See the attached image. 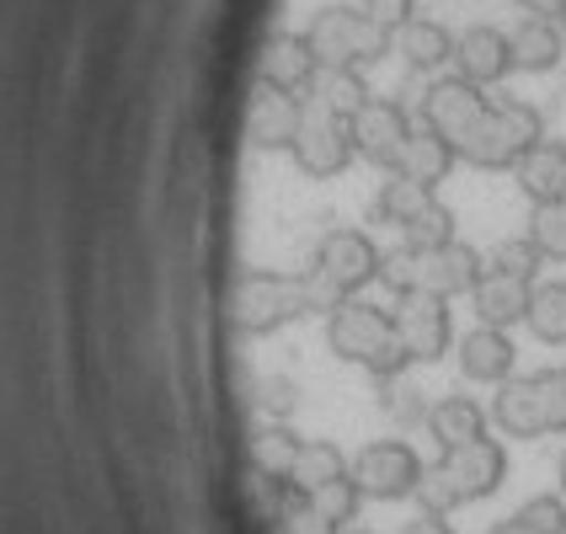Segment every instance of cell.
I'll list each match as a JSON object with an SVG mask.
<instances>
[{"mask_svg": "<svg viewBox=\"0 0 566 534\" xmlns=\"http://www.w3.org/2000/svg\"><path fill=\"white\" fill-rule=\"evenodd\" d=\"M353 465L343 460V449L326 439H305V449H300V460H294V471H289V481L300 486V492H315L321 481H337V475H347Z\"/></svg>", "mask_w": 566, "mask_h": 534, "instance_id": "83f0119b", "label": "cell"}, {"mask_svg": "<svg viewBox=\"0 0 566 534\" xmlns=\"http://www.w3.org/2000/svg\"><path fill=\"white\" fill-rule=\"evenodd\" d=\"M530 300H535V283L518 279V273H503L486 262L481 283L471 289V305H475V321L481 326H497V332H513L524 315H530Z\"/></svg>", "mask_w": 566, "mask_h": 534, "instance_id": "2e32d148", "label": "cell"}, {"mask_svg": "<svg viewBox=\"0 0 566 534\" xmlns=\"http://www.w3.org/2000/svg\"><path fill=\"white\" fill-rule=\"evenodd\" d=\"M343 300L326 294V283L315 279L311 268L300 273H273V268H247L235 289H230V321L241 337H268L300 315H332Z\"/></svg>", "mask_w": 566, "mask_h": 534, "instance_id": "6da1fadb", "label": "cell"}, {"mask_svg": "<svg viewBox=\"0 0 566 534\" xmlns=\"http://www.w3.org/2000/svg\"><path fill=\"white\" fill-rule=\"evenodd\" d=\"M486 262H492V268H503V273H518V279H530V283H539V268H545V256H539V247L530 241V235L497 241V247L486 252Z\"/></svg>", "mask_w": 566, "mask_h": 534, "instance_id": "d6a6232c", "label": "cell"}, {"mask_svg": "<svg viewBox=\"0 0 566 534\" xmlns=\"http://www.w3.org/2000/svg\"><path fill=\"white\" fill-rule=\"evenodd\" d=\"M486 273V256L475 252L471 241H443V247H428V252H417V247H396V252H385V268H379V283L390 289V294H439V300H460V294H471L475 283Z\"/></svg>", "mask_w": 566, "mask_h": 534, "instance_id": "3957f363", "label": "cell"}, {"mask_svg": "<svg viewBox=\"0 0 566 534\" xmlns=\"http://www.w3.org/2000/svg\"><path fill=\"white\" fill-rule=\"evenodd\" d=\"M294 166L305 171V177H343L347 166L358 160V150H353V134H347V118H337V113H326L321 102H311L305 96V124H300V139H294Z\"/></svg>", "mask_w": 566, "mask_h": 534, "instance_id": "30bf717a", "label": "cell"}, {"mask_svg": "<svg viewBox=\"0 0 566 534\" xmlns=\"http://www.w3.org/2000/svg\"><path fill=\"white\" fill-rule=\"evenodd\" d=\"M428 433L439 449H465V443L486 439V411L471 396H443L439 407H428Z\"/></svg>", "mask_w": 566, "mask_h": 534, "instance_id": "44dd1931", "label": "cell"}, {"mask_svg": "<svg viewBox=\"0 0 566 534\" xmlns=\"http://www.w3.org/2000/svg\"><path fill=\"white\" fill-rule=\"evenodd\" d=\"M396 54L411 70H443V64H454V32L443 28V22L417 17V22H407V28L396 32Z\"/></svg>", "mask_w": 566, "mask_h": 534, "instance_id": "cb8c5ba5", "label": "cell"}, {"mask_svg": "<svg viewBox=\"0 0 566 534\" xmlns=\"http://www.w3.org/2000/svg\"><path fill=\"white\" fill-rule=\"evenodd\" d=\"M454 145L449 139H439L433 128L417 124V134L407 139V150H401V160L390 166V171H401V177H411V182H422V188L439 192V182H449V171H454Z\"/></svg>", "mask_w": 566, "mask_h": 534, "instance_id": "ffe728a7", "label": "cell"}, {"mask_svg": "<svg viewBox=\"0 0 566 534\" xmlns=\"http://www.w3.org/2000/svg\"><path fill=\"white\" fill-rule=\"evenodd\" d=\"M343 534H369V530H343Z\"/></svg>", "mask_w": 566, "mask_h": 534, "instance_id": "60d3db41", "label": "cell"}, {"mask_svg": "<svg viewBox=\"0 0 566 534\" xmlns=\"http://www.w3.org/2000/svg\"><path fill=\"white\" fill-rule=\"evenodd\" d=\"M513 364H518V347L497 326H481L475 321V332L460 337V375L475 379V385H503V379H513Z\"/></svg>", "mask_w": 566, "mask_h": 534, "instance_id": "e0dca14e", "label": "cell"}, {"mask_svg": "<svg viewBox=\"0 0 566 534\" xmlns=\"http://www.w3.org/2000/svg\"><path fill=\"white\" fill-rule=\"evenodd\" d=\"M492 422L503 428L507 439H545V422H539L535 390H530V375H513L497 385V401H492Z\"/></svg>", "mask_w": 566, "mask_h": 534, "instance_id": "7402d4cb", "label": "cell"}, {"mask_svg": "<svg viewBox=\"0 0 566 534\" xmlns=\"http://www.w3.org/2000/svg\"><path fill=\"white\" fill-rule=\"evenodd\" d=\"M492 534H535V530H530V524H518V519H503Z\"/></svg>", "mask_w": 566, "mask_h": 534, "instance_id": "f35d334b", "label": "cell"}, {"mask_svg": "<svg viewBox=\"0 0 566 534\" xmlns=\"http://www.w3.org/2000/svg\"><path fill=\"white\" fill-rule=\"evenodd\" d=\"M358 6H364V17H369L379 32H390V38L407 28V22H417V0H358Z\"/></svg>", "mask_w": 566, "mask_h": 534, "instance_id": "d590c367", "label": "cell"}, {"mask_svg": "<svg viewBox=\"0 0 566 534\" xmlns=\"http://www.w3.org/2000/svg\"><path fill=\"white\" fill-rule=\"evenodd\" d=\"M439 192L422 188V182H411V177H401V171H385V182H379V198H375V220L379 224H411L428 203H433Z\"/></svg>", "mask_w": 566, "mask_h": 534, "instance_id": "d4e9b609", "label": "cell"}, {"mask_svg": "<svg viewBox=\"0 0 566 534\" xmlns=\"http://www.w3.org/2000/svg\"><path fill=\"white\" fill-rule=\"evenodd\" d=\"M486 107H492V96L481 92V86H471L465 75H439V81H428L417 118H422V128H433L439 139H449L454 156H460V145H465L471 128L486 118Z\"/></svg>", "mask_w": 566, "mask_h": 534, "instance_id": "9c48e42d", "label": "cell"}, {"mask_svg": "<svg viewBox=\"0 0 566 534\" xmlns=\"http://www.w3.org/2000/svg\"><path fill=\"white\" fill-rule=\"evenodd\" d=\"M300 449H305V439H300L289 422H268V428L252 439V460L262 475H289L294 460H300Z\"/></svg>", "mask_w": 566, "mask_h": 534, "instance_id": "f1b7e54d", "label": "cell"}, {"mask_svg": "<svg viewBox=\"0 0 566 534\" xmlns=\"http://www.w3.org/2000/svg\"><path fill=\"white\" fill-rule=\"evenodd\" d=\"M562 32H566V11H562Z\"/></svg>", "mask_w": 566, "mask_h": 534, "instance_id": "b9f144b4", "label": "cell"}, {"mask_svg": "<svg viewBox=\"0 0 566 534\" xmlns=\"http://www.w3.org/2000/svg\"><path fill=\"white\" fill-rule=\"evenodd\" d=\"M562 203H566V192H562Z\"/></svg>", "mask_w": 566, "mask_h": 534, "instance_id": "7bdbcfd3", "label": "cell"}, {"mask_svg": "<svg viewBox=\"0 0 566 534\" xmlns=\"http://www.w3.org/2000/svg\"><path fill=\"white\" fill-rule=\"evenodd\" d=\"M513 519H518V524H530L535 534H566V498L562 492H539V498H530Z\"/></svg>", "mask_w": 566, "mask_h": 534, "instance_id": "836d02e7", "label": "cell"}, {"mask_svg": "<svg viewBox=\"0 0 566 534\" xmlns=\"http://www.w3.org/2000/svg\"><path fill=\"white\" fill-rule=\"evenodd\" d=\"M443 241H454V209L449 203H428L422 214L411 224H401V247H417V252H428V247H443Z\"/></svg>", "mask_w": 566, "mask_h": 534, "instance_id": "4dcf8cb0", "label": "cell"}, {"mask_svg": "<svg viewBox=\"0 0 566 534\" xmlns=\"http://www.w3.org/2000/svg\"><path fill=\"white\" fill-rule=\"evenodd\" d=\"M401 534H454V530H449V519H443V513H417Z\"/></svg>", "mask_w": 566, "mask_h": 534, "instance_id": "8d00e7d4", "label": "cell"}, {"mask_svg": "<svg viewBox=\"0 0 566 534\" xmlns=\"http://www.w3.org/2000/svg\"><path fill=\"white\" fill-rule=\"evenodd\" d=\"M524 326L535 332L539 343L566 347V279L535 283V300H530V315H524Z\"/></svg>", "mask_w": 566, "mask_h": 534, "instance_id": "4316f807", "label": "cell"}, {"mask_svg": "<svg viewBox=\"0 0 566 534\" xmlns=\"http://www.w3.org/2000/svg\"><path fill=\"white\" fill-rule=\"evenodd\" d=\"M428 465L417 460V449L407 439H375L358 449L353 460V481L369 503H401V498H417Z\"/></svg>", "mask_w": 566, "mask_h": 534, "instance_id": "ba28073f", "label": "cell"}, {"mask_svg": "<svg viewBox=\"0 0 566 534\" xmlns=\"http://www.w3.org/2000/svg\"><path fill=\"white\" fill-rule=\"evenodd\" d=\"M305 96L321 102L326 113H337V118H358V113H364V102H369L375 92L364 86V75H358V70H321V75H315V86Z\"/></svg>", "mask_w": 566, "mask_h": 534, "instance_id": "484cf974", "label": "cell"}, {"mask_svg": "<svg viewBox=\"0 0 566 534\" xmlns=\"http://www.w3.org/2000/svg\"><path fill=\"white\" fill-rule=\"evenodd\" d=\"M326 347H332L343 364L369 369V375H375V385H385V379H401V369L411 364L407 347H401V337H396V321H390V311H385V305H375V300H364V294L343 300L337 311L326 315Z\"/></svg>", "mask_w": 566, "mask_h": 534, "instance_id": "7a4b0ae2", "label": "cell"}, {"mask_svg": "<svg viewBox=\"0 0 566 534\" xmlns=\"http://www.w3.org/2000/svg\"><path fill=\"white\" fill-rule=\"evenodd\" d=\"M379 268H385V252H379L364 230H347V224L326 230L321 247H315V256H311V273L326 283L332 300L364 294L369 283H379Z\"/></svg>", "mask_w": 566, "mask_h": 534, "instance_id": "52a82bcc", "label": "cell"}, {"mask_svg": "<svg viewBox=\"0 0 566 534\" xmlns=\"http://www.w3.org/2000/svg\"><path fill=\"white\" fill-rule=\"evenodd\" d=\"M507 49H513V70H530V75H539V70H556V60L566 54V32L556 17H518L513 22V32H507Z\"/></svg>", "mask_w": 566, "mask_h": 534, "instance_id": "ac0fdd59", "label": "cell"}, {"mask_svg": "<svg viewBox=\"0 0 566 534\" xmlns=\"http://www.w3.org/2000/svg\"><path fill=\"white\" fill-rule=\"evenodd\" d=\"M347 134H353L358 160H369V166H379V171H390V166L401 160V150H407V139L417 134V124H411V113L401 107V102H390V96H369V102H364V113H358V118H347Z\"/></svg>", "mask_w": 566, "mask_h": 534, "instance_id": "7c38bea8", "label": "cell"}, {"mask_svg": "<svg viewBox=\"0 0 566 534\" xmlns=\"http://www.w3.org/2000/svg\"><path fill=\"white\" fill-rule=\"evenodd\" d=\"M315 75H321V64H315V49L305 32H273L256 54V86L305 96L315 86Z\"/></svg>", "mask_w": 566, "mask_h": 534, "instance_id": "4fadbf2b", "label": "cell"}, {"mask_svg": "<svg viewBox=\"0 0 566 534\" xmlns=\"http://www.w3.org/2000/svg\"><path fill=\"white\" fill-rule=\"evenodd\" d=\"M390 321H396V337H401L411 364H433V358H443L449 343H454L449 300H439V294H396Z\"/></svg>", "mask_w": 566, "mask_h": 534, "instance_id": "8fae6325", "label": "cell"}, {"mask_svg": "<svg viewBox=\"0 0 566 534\" xmlns=\"http://www.w3.org/2000/svg\"><path fill=\"white\" fill-rule=\"evenodd\" d=\"M518 6L530 17H556V22H562V11H566V0H518Z\"/></svg>", "mask_w": 566, "mask_h": 534, "instance_id": "74e56055", "label": "cell"}, {"mask_svg": "<svg viewBox=\"0 0 566 534\" xmlns=\"http://www.w3.org/2000/svg\"><path fill=\"white\" fill-rule=\"evenodd\" d=\"M305 38H311L321 70H364V64L385 60V54L396 49V38L379 32L375 22L364 17V6H326V11H315V22L305 28Z\"/></svg>", "mask_w": 566, "mask_h": 534, "instance_id": "8992f818", "label": "cell"}, {"mask_svg": "<svg viewBox=\"0 0 566 534\" xmlns=\"http://www.w3.org/2000/svg\"><path fill=\"white\" fill-rule=\"evenodd\" d=\"M530 390H535L545 433H566V369H535V375H530Z\"/></svg>", "mask_w": 566, "mask_h": 534, "instance_id": "1f68e13d", "label": "cell"}, {"mask_svg": "<svg viewBox=\"0 0 566 534\" xmlns=\"http://www.w3.org/2000/svg\"><path fill=\"white\" fill-rule=\"evenodd\" d=\"M545 139V118H539L535 102H518V96H492L486 118L471 128V139L460 145V160L475 171H513L518 160Z\"/></svg>", "mask_w": 566, "mask_h": 534, "instance_id": "5b68a950", "label": "cell"}, {"mask_svg": "<svg viewBox=\"0 0 566 534\" xmlns=\"http://www.w3.org/2000/svg\"><path fill=\"white\" fill-rule=\"evenodd\" d=\"M300 407V385L283 375H268L256 379V411H268L273 422H289V411Z\"/></svg>", "mask_w": 566, "mask_h": 534, "instance_id": "e575fe53", "label": "cell"}, {"mask_svg": "<svg viewBox=\"0 0 566 534\" xmlns=\"http://www.w3.org/2000/svg\"><path fill=\"white\" fill-rule=\"evenodd\" d=\"M300 124H305V96L256 86L252 107H247V139H252L256 150H294Z\"/></svg>", "mask_w": 566, "mask_h": 534, "instance_id": "9a60e30c", "label": "cell"}, {"mask_svg": "<svg viewBox=\"0 0 566 534\" xmlns=\"http://www.w3.org/2000/svg\"><path fill=\"white\" fill-rule=\"evenodd\" d=\"M556 475H562V498H566V454H562V471H556Z\"/></svg>", "mask_w": 566, "mask_h": 534, "instance_id": "ab89813d", "label": "cell"}, {"mask_svg": "<svg viewBox=\"0 0 566 534\" xmlns=\"http://www.w3.org/2000/svg\"><path fill=\"white\" fill-rule=\"evenodd\" d=\"M454 75H465L471 86H497L503 75H513V49H507V32L492 22H475V28L454 32Z\"/></svg>", "mask_w": 566, "mask_h": 534, "instance_id": "5bb4252c", "label": "cell"}, {"mask_svg": "<svg viewBox=\"0 0 566 534\" xmlns=\"http://www.w3.org/2000/svg\"><path fill=\"white\" fill-rule=\"evenodd\" d=\"M513 182L530 203H556L566 192V145L562 139H539L535 150L513 166Z\"/></svg>", "mask_w": 566, "mask_h": 534, "instance_id": "d6986e66", "label": "cell"}, {"mask_svg": "<svg viewBox=\"0 0 566 534\" xmlns=\"http://www.w3.org/2000/svg\"><path fill=\"white\" fill-rule=\"evenodd\" d=\"M358 503H364V492H358L353 471L337 475V481H321L315 492H305V513H311V519H315V524H321L326 534L353 530V519H358Z\"/></svg>", "mask_w": 566, "mask_h": 534, "instance_id": "603a6c76", "label": "cell"}, {"mask_svg": "<svg viewBox=\"0 0 566 534\" xmlns=\"http://www.w3.org/2000/svg\"><path fill=\"white\" fill-rule=\"evenodd\" d=\"M530 241L539 247V256L545 262H566V203L556 198V203H535L530 209V230H524Z\"/></svg>", "mask_w": 566, "mask_h": 534, "instance_id": "f546056e", "label": "cell"}, {"mask_svg": "<svg viewBox=\"0 0 566 534\" xmlns=\"http://www.w3.org/2000/svg\"><path fill=\"white\" fill-rule=\"evenodd\" d=\"M507 475V454L497 439H475L465 449H443L439 465H428L422 475V486H417V503L422 513H454V507L465 503H481V498H492L497 486H503Z\"/></svg>", "mask_w": 566, "mask_h": 534, "instance_id": "277c9868", "label": "cell"}]
</instances>
